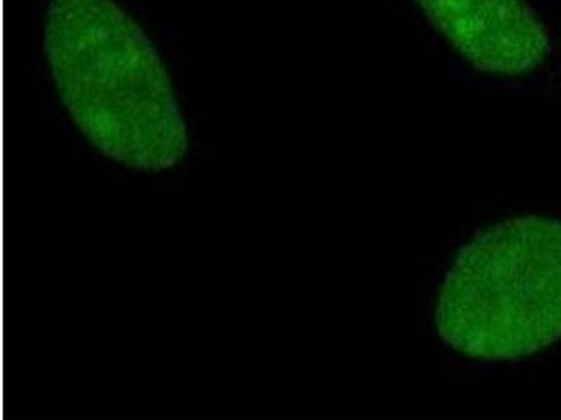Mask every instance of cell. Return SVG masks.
I'll return each instance as SVG.
<instances>
[{
    "label": "cell",
    "instance_id": "6da1fadb",
    "mask_svg": "<svg viewBox=\"0 0 561 420\" xmlns=\"http://www.w3.org/2000/svg\"><path fill=\"white\" fill-rule=\"evenodd\" d=\"M44 48L65 108L100 153L147 173L182 162L188 131L172 79L127 10L115 0H51Z\"/></svg>",
    "mask_w": 561,
    "mask_h": 420
},
{
    "label": "cell",
    "instance_id": "7a4b0ae2",
    "mask_svg": "<svg viewBox=\"0 0 561 420\" xmlns=\"http://www.w3.org/2000/svg\"><path fill=\"white\" fill-rule=\"evenodd\" d=\"M439 337L465 357L505 362L561 341V222L526 214L476 234L439 290Z\"/></svg>",
    "mask_w": 561,
    "mask_h": 420
},
{
    "label": "cell",
    "instance_id": "3957f363",
    "mask_svg": "<svg viewBox=\"0 0 561 420\" xmlns=\"http://www.w3.org/2000/svg\"><path fill=\"white\" fill-rule=\"evenodd\" d=\"M440 43L479 78L523 82L552 55L548 27L528 0H412Z\"/></svg>",
    "mask_w": 561,
    "mask_h": 420
}]
</instances>
